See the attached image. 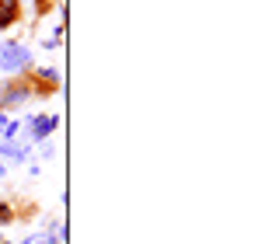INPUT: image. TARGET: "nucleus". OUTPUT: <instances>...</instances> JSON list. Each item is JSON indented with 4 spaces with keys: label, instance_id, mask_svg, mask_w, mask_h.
I'll use <instances>...</instances> for the list:
<instances>
[{
    "label": "nucleus",
    "instance_id": "ddd939ff",
    "mask_svg": "<svg viewBox=\"0 0 258 244\" xmlns=\"http://www.w3.org/2000/svg\"><path fill=\"white\" fill-rule=\"evenodd\" d=\"M0 244H11V241H7V237H4V234H0Z\"/></svg>",
    "mask_w": 258,
    "mask_h": 244
},
{
    "label": "nucleus",
    "instance_id": "9b49d317",
    "mask_svg": "<svg viewBox=\"0 0 258 244\" xmlns=\"http://www.w3.org/2000/svg\"><path fill=\"white\" fill-rule=\"evenodd\" d=\"M7 122H11V119H7V112H0V140H4V129H7Z\"/></svg>",
    "mask_w": 258,
    "mask_h": 244
},
{
    "label": "nucleus",
    "instance_id": "6e6552de",
    "mask_svg": "<svg viewBox=\"0 0 258 244\" xmlns=\"http://www.w3.org/2000/svg\"><path fill=\"white\" fill-rule=\"evenodd\" d=\"M63 39H67V28L59 25L52 35H45V39H42V45H45V49H59V45H63Z\"/></svg>",
    "mask_w": 258,
    "mask_h": 244
},
{
    "label": "nucleus",
    "instance_id": "f8f14e48",
    "mask_svg": "<svg viewBox=\"0 0 258 244\" xmlns=\"http://www.w3.org/2000/svg\"><path fill=\"white\" fill-rule=\"evenodd\" d=\"M4 174H7V167H4V161H0V178H4Z\"/></svg>",
    "mask_w": 258,
    "mask_h": 244
},
{
    "label": "nucleus",
    "instance_id": "1a4fd4ad",
    "mask_svg": "<svg viewBox=\"0 0 258 244\" xmlns=\"http://www.w3.org/2000/svg\"><path fill=\"white\" fill-rule=\"evenodd\" d=\"M35 4H39V7H35V18H45V14L56 7V0H35Z\"/></svg>",
    "mask_w": 258,
    "mask_h": 244
},
{
    "label": "nucleus",
    "instance_id": "f257e3e1",
    "mask_svg": "<svg viewBox=\"0 0 258 244\" xmlns=\"http://www.w3.org/2000/svg\"><path fill=\"white\" fill-rule=\"evenodd\" d=\"M21 77L28 81L32 87V98H52V94H59V70H49V67H28V70H21Z\"/></svg>",
    "mask_w": 258,
    "mask_h": 244
},
{
    "label": "nucleus",
    "instance_id": "423d86ee",
    "mask_svg": "<svg viewBox=\"0 0 258 244\" xmlns=\"http://www.w3.org/2000/svg\"><path fill=\"white\" fill-rule=\"evenodd\" d=\"M0 157H7V161H18V164H25L28 157H32V147L28 143H11V140H0Z\"/></svg>",
    "mask_w": 258,
    "mask_h": 244
},
{
    "label": "nucleus",
    "instance_id": "20e7f679",
    "mask_svg": "<svg viewBox=\"0 0 258 244\" xmlns=\"http://www.w3.org/2000/svg\"><path fill=\"white\" fill-rule=\"evenodd\" d=\"M56 129H59V115H52V112H39V115H28V119H25V136H28L32 143L49 140Z\"/></svg>",
    "mask_w": 258,
    "mask_h": 244
},
{
    "label": "nucleus",
    "instance_id": "9d476101",
    "mask_svg": "<svg viewBox=\"0 0 258 244\" xmlns=\"http://www.w3.org/2000/svg\"><path fill=\"white\" fill-rule=\"evenodd\" d=\"M39 154H42V157H56V147H52L49 140H42V143H39Z\"/></svg>",
    "mask_w": 258,
    "mask_h": 244
},
{
    "label": "nucleus",
    "instance_id": "39448f33",
    "mask_svg": "<svg viewBox=\"0 0 258 244\" xmlns=\"http://www.w3.org/2000/svg\"><path fill=\"white\" fill-rule=\"evenodd\" d=\"M21 18H25L21 0H0V28H4V32H7V28H14Z\"/></svg>",
    "mask_w": 258,
    "mask_h": 244
},
{
    "label": "nucleus",
    "instance_id": "0eeeda50",
    "mask_svg": "<svg viewBox=\"0 0 258 244\" xmlns=\"http://www.w3.org/2000/svg\"><path fill=\"white\" fill-rule=\"evenodd\" d=\"M18 220V209L11 199H0V227H7V223H14Z\"/></svg>",
    "mask_w": 258,
    "mask_h": 244
},
{
    "label": "nucleus",
    "instance_id": "7ed1b4c3",
    "mask_svg": "<svg viewBox=\"0 0 258 244\" xmlns=\"http://www.w3.org/2000/svg\"><path fill=\"white\" fill-rule=\"evenodd\" d=\"M32 67V52L21 42H0V74H21Z\"/></svg>",
    "mask_w": 258,
    "mask_h": 244
},
{
    "label": "nucleus",
    "instance_id": "f03ea898",
    "mask_svg": "<svg viewBox=\"0 0 258 244\" xmlns=\"http://www.w3.org/2000/svg\"><path fill=\"white\" fill-rule=\"evenodd\" d=\"M32 101V87L28 81L18 74V77H7V81H0V112H18L21 105H28Z\"/></svg>",
    "mask_w": 258,
    "mask_h": 244
}]
</instances>
